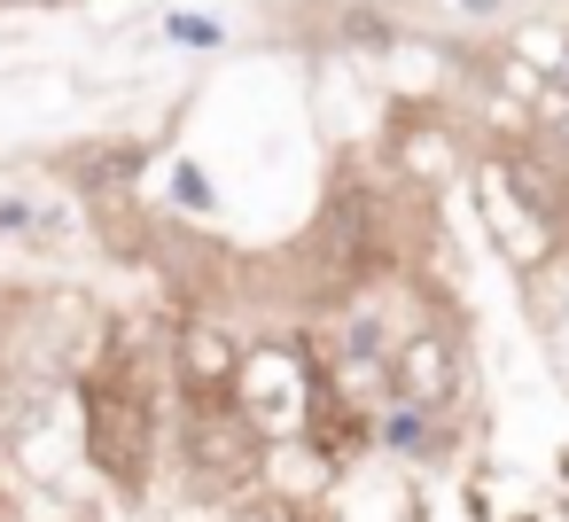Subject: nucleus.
Listing matches in <instances>:
<instances>
[{
	"instance_id": "nucleus-11",
	"label": "nucleus",
	"mask_w": 569,
	"mask_h": 522,
	"mask_svg": "<svg viewBox=\"0 0 569 522\" xmlns=\"http://www.w3.org/2000/svg\"><path fill=\"white\" fill-rule=\"evenodd\" d=\"M172 195H180L188 211H211V180H203L196 164H180V172H172Z\"/></svg>"
},
{
	"instance_id": "nucleus-1",
	"label": "nucleus",
	"mask_w": 569,
	"mask_h": 522,
	"mask_svg": "<svg viewBox=\"0 0 569 522\" xmlns=\"http://www.w3.org/2000/svg\"><path fill=\"white\" fill-rule=\"evenodd\" d=\"M87 460L110 483H126V491H141L149 483V460H157V398L118 359L102 374H87Z\"/></svg>"
},
{
	"instance_id": "nucleus-5",
	"label": "nucleus",
	"mask_w": 569,
	"mask_h": 522,
	"mask_svg": "<svg viewBox=\"0 0 569 522\" xmlns=\"http://www.w3.org/2000/svg\"><path fill=\"white\" fill-rule=\"evenodd\" d=\"M483 180H491V188H499L538 234H561V227H569V180H561L546 157H530V149H499Z\"/></svg>"
},
{
	"instance_id": "nucleus-8",
	"label": "nucleus",
	"mask_w": 569,
	"mask_h": 522,
	"mask_svg": "<svg viewBox=\"0 0 569 522\" xmlns=\"http://www.w3.org/2000/svg\"><path fill=\"white\" fill-rule=\"evenodd\" d=\"M343 359H351V367L382 359V320H351V328H343Z\"/></svg>"
},
{
	"instance_id": "nucleus-12",
	"label": "nucleus",
	"mask_w": 569,
	"mask_h": 522,
	"mask_svg": "<svg viewBox=\"0 0 569 522\" xmlns=\"http://www.w3.org/2000/svg\"><path fill=\"white\" fill-rule=\"evenodd\" d=\"M0 234H32V203H17V195L0 203Z\"/></svg>"
},
{
	"instance_id": "nucleus-13",
	"label": "nucleus",
	"mask_w": 569,
	"mask_h": 522,
	"mask_svg": "<svg viewBox=\"0 0 569 522\" xmlns=\"http://www.w3.org/2000/svg\"><path fill=\"white\" fill-rule=\"evenodd\" d=\"M553 87H561V102H569V40H561V56H553Z\"/></svg>"
},
{
	"instance_id": "nucleus-3",
	"label": "nucleus",
	"mask_w": 569,
	"mask_h": 522,
	"mask_svg": "<svg viewBox=\"0 0 569 522\" xmlns=\"http://www.w3.org/2000/svg\"><path fill=\"white\" fill-rule=\"evenodd\" d=\"M180 444H188V460H196L203 483H242V475H258V421H250L234 398H196Z\"/></svg>"
},
{
	"instance_id": "nucleus-9",
	"label": "nucleus",
	"mask_w": 569,
	"mask_h": 522,
	"mask_svg": "<svg viewBox=\"0 0 569 522\" xmlns=\"http://www.w3.org/2000/svg\"><path fill=\"white\" fill-rule=\"evenodd\" d=\"M164 32H172V40H180V48H219V40H227V32H219V24H211V17H172V24H164Z\"/></svg>"
},
{
	"instance_id": "nucleus-7",
	"label": "nucleus",
	"mask_w": 569,
	"mask_h": 522,
	"mask_svg": "<svg viewBox=\"0 0 569 522\" xmlns=\"http://www.w3.org/2000/svg\"><path fill=\"white\" fill-rule=\"evenodd\" d=\"M382 444H398V452H437V429H429V413H390L382 421Z\"/></svg>"
},
{
	"instance_id": "nucleus-10",
	"label": "nucleus",
	"mask_w": 569,
	"mask_h": 522,
	"mask_svg": "<svg viewBox=\"0 0 569 522\" xmlns=\"http://www.w3.org/2000/svg\"><path fill=\"white\" fill-rule=\"evenodd\" d=\"M546 133H553V157H546V164L561 172V164H569V102H561V94H546Z\"/></svg>"
},
{
	"instance_id": "nucleus-4",
	"label": "nucleus",
	"mask_w": 569,
	"mask_h": 522,
	"mask_svg": "<svg viewBox=\"0 0 569 522\" xmlns=\"http://www.w3.org/2000/svg\"><path fill=\"white\" fill-rule=\"evenodd\" d=\"M390 390H398L406 413H437V405H452V390H460V351H452V335H445V328L406 335L398 359H390Z\"/></svg>"
},
{
	"instance_id": "nucleus-6",
	"label": "nucleus",
	"mask_w": 569,
	"mask_h": 522,
	"mask_svg": "<svg viewBox=\"0 0 569 522\" xmlns=\"http://www.w3.org/2000/svg\"><path fill=\"white\" fill-rule=\"evenodd\" d=\"M141 172H149V149H141V141H87V149L71 157V180H79L87 195H126Z\"/></svg>"
},
{
	"instance_id": "nucleus-14",
	"label": "nucleus",
	"mask_w": 569,
	"mask_h": 522,
	"mask_svg": "<svg viewBox=\"0 0 569 522\" xmlns=\"http://www.w3.org/2000/svg\"><path fill=\"white\" fill-rule=\"evenodd\" d=\"M460 9H476V17H499V0H460Z\"/></svg>"
},
{
	"instance_id": "nucleus-2",
	"label": "nucleus",
	"mask_w": 569,
	"mask_h": 522,
	"mask_svg": "<svg viewBox=\"0 0 569 522\" xmlns=\"http://www.w3.org/2000/svg\"><path fill=\"white\" fill-rule=\"evenodd\" d=\"M375 265H382V195L367 180H336V195L305 234V281L312 297H351Z\"/></svg>"
}]
</instances>
